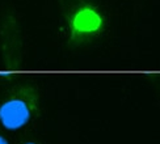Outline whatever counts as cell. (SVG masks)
Segmentation results:
<instances>
[{
	"label": "cell",
	"mask_w": 160,
	"mask_h": 144,
	"mask_svg": "<svg viewBox=\"0 0 160 144\" xmlns=\"http://www.w3.org/2000/svg\"><path fill=\"white\" fill-rule=\"evenodd\" d=\"M58 7L71 47L95 41L105 30V16L95 0H58Z\"/></svg>",
	"instance_id": "6da1fadb"
},
{
	"label": "cell",
	"mask_w": 160,
	"mask_h": 144,
	"mask_svg": "<svg viewBox=\"0 0 160 144\" xmlns=\"http://www.w3.org/2000/svg\"><path fill=\"white\" fill-rule=\"evenodd\" d=\"M39 108V89L32 83H20L0 101V126L7 131L21 130L37 117Z\"/></svg>",
	"instance_id": "7a4b0ae2"
},
{
	"label": "cell",
	"mask_w": 160,
	"mask_h": 144,
	"mask_svg": "<svg viewBox=\"0 0 160 144\" xmlns=\"http://www.w3.org/2000/svg\"><path fill=\"white\" fill-rule=\"evenodd\" d=\"M0 62L3 70L8 72L22 67L24 34L20 18L13 9H5L0 17Z\"/></svg>",
	"instance_id": "3957f363"
},
{
	"label": "cell",
	"mask_w": 160,
	"mask_h": 144,
	"mask_svg": "<svg viewBox=\"0 0 160 144\" xmlns=\"http://www.w3.org/2000/svg\"><path fill=\"white\" fill-rule=\"evenodd\" d=\"M0 144H9V142H8V139L5 137V135L0 131Z\"/></svg>",
	"instance_id": "277c9868"
},
{
	"label": "cell",
	"mask_w": 160,
	"mask_h": 144,
	"mask_svg": "<svg viewBox=\"0 0 160 144\" xmlns=\"http://www.w3.org/2000/svg\"><path fill=\"white\" fill-rule=\"evenodd\" d=\"M22 144H39L38 142H34V140H28V142H25Z\"/></svg>",
	"instance_id": "5b68a950"
}]
</instances>
